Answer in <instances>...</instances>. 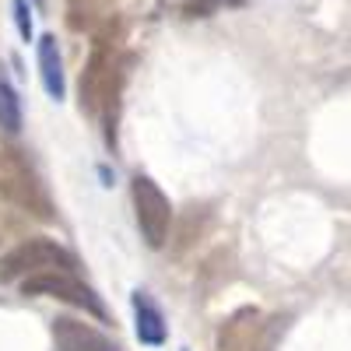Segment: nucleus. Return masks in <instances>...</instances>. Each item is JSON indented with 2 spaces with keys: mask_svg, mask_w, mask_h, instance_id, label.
Here are the masks:
<instances>
[{
  "mask_svg": "<svg viewBox=\"0 0 351 351\" xmlns=\"http://www.w3.org/2000/svg\"><path fill=\"white\" fill-rule=\"evenodd\" d=\"M127 71H130V56L123 49V28L112 18L95 32V46L88 53V64H84L81 81H77L81 109L92 120L102 123L109 148H116V123H120Z\"/></svg>",
  "mask_w": 351,
  "mask_h": 351,
  "instance_id": "obj_1",
  "label": "nucleus"
},
{
  "mask_svg": "<svg viewBox=\"0 0 351 351\" xmlns=\"http://www.w3.org/2000/svg\"><path fill=\"white\" fill-rule=\"evenodd\" d=\"M0 200L32 218H43V221L53 218L49 193L39 183L36 169L25 162L18 148H8V144H0Z\"/></svg>",
  "mask_w": 351,
  "mask_h": 351,
  "instance_id": "obj_2",
  "label": "nucleus"
},
{
  "mask_svg": "<svg viewBox=\"0 0 351 351\" xmlns=\"http://www.w3.org/2000/svg\"><path fill=\"white\" fill-rule=\"evenodd\" d=\"M43 271H74L77 274V260L71 250H64L53 239H43V236L21 239L0 260V281H25V278L43 274Z\"/></svg>",
  "mask_w": 351,
  "mask_h": 351,
  "instance_id": "obj_3",
  "label": "nucleus"
},
{
  "mask_svg": "<svg viewBox=\"0 0 351 351\" xmlns=\"http://www.w3.org/2000/svg\"><path fill=\"white\" fill-rule=\"evenodd\" d=\"M130 200H134V218H137V228L144 243L152 250H162L169 243V232H172V204L169 197L162 193V186L152 180V176H134L130 183Z\"/></svg>",
  "mask_w": 351,
  "mask_h": 351,
  "instance_id": "obj_4",
  "label": "nucleus"
},
{
  "mask_svg": "<svg viewBox=\"0 0 351 351\" xmlns=\"http://www.w3.org/2000/svg\"><path fill=\"white\" fill-rule=\"evenodd\" d=\"M18 285H21V295H49V299H60L67 306L84 309L95 319H106V306L99 302V295L74 271H43V274H32V278H25Z\"/></svg>",
  "mask_w": 351,
  "mask_h": 351,
  "instance_id": "obj_5",
  "label": "nucleus"
},
{
  "mask_svg": "<svg viewBox=\"0 0 351 351\" xmlns=\"http://www.w3.org/2000/svg\"><path fill=\"white\" fill-rule=\"evenodd\" d=\"M267 319H263L260 309L253 306H243L236 309L225 324L218 327V337H215V351H253V344L260 341Z\"/></svg>",
  "mask_w": 351,
  "mask_h": 351,
  "instance_id": "obj_6",
  "label": "nucleus"
},
{
  "mask_svg": "<svg viewBox=\"0 0 351 351\" xmlns=\"http://www.w3.org/2000/svg\"><path fill=\"white\" fill-rule=\"evenodd\" d=\"M53 341L60 351H120L102 330H95L92 324L74 319V316L53 319Z\"/></svg>",
  "mask_w": 351,
  "mask_h": 351,
  "instance_id": "obj_7",
  "label": "nucleus"
},
{
  "mask_svg": "<svg viewBox=\"0 0 351 351\" xmlns=\"http://www.w3.org/2000/svg\"><path fill=\"white\" fill-rule=\"evenodd\" d=\"M116 4H120V0H67V25H71V32L95 36L106 21L116 18Z\"/></svg>",
  "mask_w": 351,
  "mask_h": 351,
  "instance_id": "obj_8",
  "label": "nucleus"
},
{
  "mask_svg": "<svg viewBox=\"0 0 351 351\" xmlns=\"http://www.w3.org/2000/svg\"><path fill=\"white\" fill-rule=\"evenodd\" d=\"M134 313H137V337H141V344L158 348L165 341V319H162L158 306L148 299V291H134Z\"/></svg>",
  "mask_w": 351,
  "mask_h": 351,
  "instance_id": "obj_9",
  "label": "nucleus"
},
{
  "mask_svg": "<svg viewBox=\"0 0 351 351\" xmlns=\"http://www.w3.org/2000/svg\"><path fill=\"white\" fill-rule=\"evenodd\" d=\"M39 74H43L46 92L53 99H64V60H60V49H56L53 36L39 39Z\"/></svg>",
  "mask_w": 351,
  "mask_h": 351,
  "instance_id": "obj_10",
  "label": "nucleus"
},
{
  "mask_svg": "<svg viewBox=\"0 0 351 351\" xmlns=\"http://www.w3.org/2000/svg\"><path fill=\"white\" fill-rule=\"evenodd\" d=\"M0 127L4 130H18L21 127V106H18V95L14 88L0 77Z\"/></svg>",
  "mask_w": 351,
  "mask_h": 351,
  "instance_id": "obj_11",
  "label": "nucleus"
},
{
  "mask_svg": "<svg viewBox=\"0 0 351 351\" xmlns=\"http://www.w3.org/2000/svg\"><path fill=\"white\" fill-rule=\"evenodd\" d=\"M14 21H18V32L28 43L32 39V11H28V0H14Z\"/></svg>",
  "mask_w": 351,
  "mask_h": 351,
  "instance_id": "obj_12",
  "label": "nucleus"
},
{
  "mask_svg": "<svg viewBox=\"0 0 351 351\" xmlns=\"http://www.w3.org/2000/svg\"><path fill=\"white\" fill-rule=\"evenodd\" d=\"M274 344H278V319H267V327H263V334L253 344V351H274Z\"/></svg>",
  "mask_w": 351,
  "mask_h": 351,
  "instance_id": "obj_13",
  "label": "nucleus"
},
{
  "mask_svg": "<svg viewBox=\"0 0 351 351\" xmlns=\"http://www.w3.org/2000/svg\"><path fill=\"white\" fill-rule=\"evenodd\" d=\"M32 4H39V0H32Z\"/></svg>",
  "mask_w": 351,
  "mask_h": 351,
  "instance_id": "obj_14",
  "label": "nucleus"
}]
</instances>
